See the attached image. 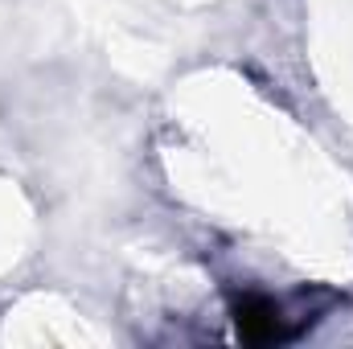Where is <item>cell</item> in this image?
Masks as SVG:
<instances>
[{
  "label": "cell",
  "mask_w": 353,
  "mask_h": 349,
  "mask_svg": "<svg viewBox=\"0 0 353 349\" xmlns=\"http://www.w3.org/2000/svg\"><path fill=\"white\" fill-rule=\"evenodd\" d=\"M234 325H239L243 341H251V346H271V341H288L292 337L288 317L267 296H243L234 304Z\"/></svg>",
  "instance_id": "cell-1"
}]
</instances>
